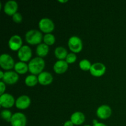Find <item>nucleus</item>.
<instances>
[{
    "mask_svg": "<svg viewBox=\"0 0 126 126\" xmlns=\"http://www.w3.org/2000/svg\"><path fill=\"white\" fill-rule=\"evenodd\" d=\"M45 66V62L42 57H37L33 58L28 63V70L33 75L40 74L43 72Z\"/></svg>",
    "mask_w": 126,
    "mask_h": 126,
    "instance_id": "1",
    "label": "nucleus"
},
{
    "mask_svg": "<svg viewBox=\"0 0 126 126\" xmlns=\"http://www.w3.org/2000/svg\"><path fill=\"white\" fill-rule=\"evenodd\" d=\"M26 41L29 44H38L41 42L43 39V34L41 32L37 30H30L28 31L25 34Z\"/></svg>",
    "mask_w": 126,
    "mask_h": 126,
    "instance_id": "2",
    "label": "nucleus"
},
{
    "mask_svg": "<svg viewBox=\"0 0 126 126\" xmlns=\"http://www.w3.org/2000/svg\"><path fill=\"white\" fill-rule=\"evenodd\" d=\"M68 45L69 48L73 53H77L82 49V42L81 38L76 36H73L68 39Z\"/></svg>",
    "mask_w": 126,
    "mask_h": 126,
    "instance_id": "3",
    "label": "nucleus"
},
{
    "mask_svg": "<svg viewBox=\"0 0 126 126\" xmlns=\"http://www.w3.org/2000/svg\"><path fill=\"white\" fill-rule=\"evenodd\" d=\"M39 28L42 32L46 33H50L55 28L53 21L49 18H43L39 22Z\"/></svg>",
    "mask_w": 126,
    "mask_h": 126,
    "instance_id": "4",
    "label": "nucleus"
},
{
    "mask_svg": "<svg viewBox=\"0 0 126 126\" xmlns=\"http://www.w3.org/2000/svg\"><path fill=\"white\" fill-rule=\"evenodd\" d=\"M0 65L4 70H11L15 66L14 60L9 54H2L0 56Z\"/></svg>",
    "mask_w": 126,
    "mask_h": 126,
    "instance_id": "5",
    "label": "nucleus"
},
{
    "mask_svg": "<svg viewBox=\"0 0 126 126\" xmlns=\"http://www.w3.org/2000/svg\"><path fill=\"white\" fill-rule=\"evenodd\" d=\"M12 126H26L27 118L23 113L17 112L12 114L11 121Z\"/></svg>",
    "mask_w": 126,
    "mask_h": 126,
    "instance_id": "6",
    "label": "nucleus"
},
{
    "mask_svg": "<svg viewBox=\"0 0 126 126\" xmlns=\"http://www.w3.org/2000/svg\"><path fill=\"white\" fill-rule=\"evenodd\" d=\"M32 51L28 46H22L18 50V57L22 62H27L31 59Z\"/></svg>",
    "mask_w": 126,
    "mask_h": 126,
    "instance_id": "7",
    "label": "nucleus"
},
{
    "mask_svg": "<svg viewBox=\"0 0 126 126\" xmlns=\"http://www.w3.org/2000/svg\"><path fill=\"white\" fill-rule=\"evenodd\" d=\"M16 103L13 96L10 94L5 93L0 96V105L4 108H11Z\"/></svg>",
    "mask_w": 126,
    "mask_h": 126,
    "instance_id": "8",
    "label": "nucleus"
},
{
    "mask_svg": "<svg viewBox=\"0 0 126 126\" xmlns=\"http://www.w3.org/2000/svg\"><path fill=\"white\" fill-rule=\"evenodd\" d=\"M89 71L91 75L98 77V76H101L104 75L106 71V66L102 63H95L92 64Z\"/></svg>",
    "mask_w": 126,
    "mask_h": 126,
    "instance_id": "9",
    "label": "nucleus"
},
{
    "mask_svg": "<svg viewBox=\"0 0 126 126\" xmlns=\"http://www.w3.org/2000/svg\"><path fill=\"white\" fill-rule=\"evenodd\" d=\"M19 76L16 71H7L4 73L2 81L8 84H14L18 81Z\"/></svg>",
    "mask_w": 126,
    "mask_h": 126,
    "instance_id": "10",
    "label": "nucleus"
},
{
    "mask_svg": "<svg viewBox=\"0 0 126 126\" xmlns=\"http://www.w3.org/2000/svg\"><path fill=\"white\" fill-rule=\"evenodd\" d=\"M112 110L110 107L107 105H103L98 107L97 110V116L100 119H105L110 117Z\"/></svg>",
    "mask_w": 126,
    "mask_h": 126,
    "instance_id": "11",
    "label": "nucleus"
},
{
    "mask_svg": "<svg viewBox=\"0 0 126 126\" xmlns=\"http://www.w3.org/2000/svg\"><path fill=\"white\" fill-rule=\"evenodd\" d=\"M9 47L12 50H18L22 46V39L20 36L15 34L11 36L8 42Z\"/></svg>",
    "mask_w": 126,
    "mask_h": 126,
    "instance_id": "12",
    "label": "nucleus"
},
{
    "mask_svg": "<svg viewBox=\"0 0 126 126\" xmlns=\"http://www.w3.org/2000/svg\"><path fill=\"white\" fill-rule=\"evenodd\" d=\"M31 99L28 95H23L18 97L16 100V106L18 109H26L30 106Z\"/></svg>",
    "mask_w": 126,
    "mask_h": 126,
    "instance_id": "13",
    "label": "nucleus"
},
{
    "mask_svg": "<svg viewBox=\"0 0 126 126\" xmlns=\"http://www.w3.org/2000/svg\"><path fill=\"white\" fill-rule=\"evenodd\" d=\"M18 9L17 2L14 0H9L7 1L4 6V11L9 16H13L17 12Z\"/></svg>",
    "mask_w": 126,
    "mask_h": 126,
    "instance_id": "14",
    "label": "nucleus"
},
{
    "mask_svg": "<svg viewBox=\"0 0 126 126\" xmlns=\"http://www.w3.org/2000/svg\"><path fill=\"white\" fill-rule=\"evenodd\" d=\"M38 82L41 85L46 86L49 85L52 82L53 76L49 72L47 71H43L39 74L38 76Z\"/></svg>",
    "mask_w": 126,
    "mask_h": 126,
    "instance_id": "15",
    "label": "nucleus"
},
{
    "mask_svg": "<svg viewBox=\"0 0 126 126\" xmlns=\"http://www.w3.org/2000/svg\"><path fill=\"white\" fill-rule=\"evenodd\" d=\"M68 63L64 60H59L54 65V70L58 74H62L67 70Z\"/></svg>",
    "mask_w": 126,
    "mask_h": 126,
    "instance_id": "16",
    "label": "nucleus"
},
{
    "mask_svg": "<svg viewBox=\"0 0 126 126\" xmlns=\"http://www.w3.org/2000/svg\"><path fill=\"white\" fill-rule=\"evenodd\" d=\"M71 121L75 125H81L85 121L84 114L81 111L75 112L71 114Z\"/></svg>",
    "mask_w": 126,
    "mask_h": 126,
    "instance_id": "17",
    "label": "nucleus"
},
{
    "mask_svg": "<svg viewBox=\"0 0 126 126\" xmlns=\"http://www.w3.org/2000/svg\"><path fill=\"white\" fill-rule=\"evenodd\" d=\"M49 50V46L45 43H40L36 47V54L39 57H43L47 55Z\"/></svg>",
    "mask_w": 126,
    "mask_h": 126,
    "instance_id": "18",
    "label": "nucleus"
},
{
    "mask_svg": "<svg viewBox=\"0 0 126 126\" xmlns=\"http://www.w3.org/2000/svg\"><path fill=\"white\" fill-rule=\"evenodd\" d=\"M15 71L18 74H24L27 72L28 70V65L24 62H18L15 64Z\"/></svg>",
    "mask_w": 126,
    "mask_h": 126,
    "instance_id": "19",
    "label": "nucleus"
},
{
    "mask_svg": "<svg viewBox=\"0 0 126 126\" xmlns=\"http://www.w3.org/2000/svg\"><path fill=\"white\" fill-rule=\"evenodd\" d=\"M54 54H55V57L59 60H63V59H66V56L68 54L67 50L63 47L62 46H59L55 48Z\"/></svg>",
    "mask_w": 126,
    "mask_h": 126,
    "instance_id": "20",
    "label": "nucleus"
},
{
    "mask_svg": "<svg viewBox=\"0 0 126 126\" xmlns=\"http://www.w3.org/2000/svg\"><path fill=\"white\" fill-rule=\"evenodd\" d=\"M38 78L34 75H28L26 77L25 79V82L26 85H27L28 86H30V87L35 86L38 83Z\"/></svg>",
    "mask_w": 126,
    "mask_h": 126,
    "instance_id": "21",
    "label": "nucleus"
},
{
    "mask_svg": "<svg viewBox=\"0 0 126 126\" xmlns=\"http://www.w3.org/2000/svg\"><path fill=\"white\" fill-rule=\"evenodd\" d=\"M43 40L45 44L47 45H52L55 41V38L54 34L51 33H46L43 37Z\"/></svg>",
    "mask_w": 126,
    "mask_h": 126,
    "instance_id": "22",
    "label": "nucleus"
},
{
    "mask_svg": "<svg viewBox=\"0 0 126 126\" xmlns=\"http://www.w3.org/2000/svg\"><path fill=\"white\" fill-rule=\"evenodd\" d=\"M79 65V67L81 68V70H84V71L90 70L91 66H92L91 63L87 59H82V60H81Z\"/></svg>",
    "mask_w": 126,
    "mask_h": 126,
    "instance_id": "23",
    "label": "nucleus"
},
{
    "mask_svg": "<svg viewBox=\"0 0 126 126\" xmlns=\"http://www.w3.org/2000/svg\"><path fill=\"white\" fill-rule=\"evenodd\" d=\"M1 116L4 120L7 122H11L12 114L11 111L9 110H3L1 111Z\"/></svg>",
    "mask_w": 126,
    "mask_h": 126,
    "instance_id": "24",
    "label": "nucleus"
},
{
    "mask_svg": "<svg viewBox=\"0 0 126 126\" xmlns=\"http://www.w3.org/2000/svg\"><path fill=\"white\" fill-rule=\"evenodd\" d=\"M76 59H77V57L75 53H70L66 56V62L68 63H72L76 61Z\"/></svg>",
    "mask_w": 126,
    "mask_h": 126,
    "instance_id": "25",
    "label": "nucleus"
},
{
    "mask_svg": "<svg viewBox=\"0 0 126 126\" xmlns=\"http://www.w3.org/2000/svg\"><path fill=\"white\" fill-rule=\"evenodd\" d=\"M12 19L16 23H20L22 21V16L19 12H16L12 16Z\"/></svg>",
    "mask_w": 126,
    "mask_h": 126,
    "instance_id": "26",
    "label": "nucleus"
},
{
    "mask_svg": "<svg viewBox=\"0 0 126 126\" xmlns=\"http://www.w3.org/2000/svg\"><path fill=\"white\" fill-rule=\"evenodd\" d=\"M0 87H1V95H2L6 90V85L2 81H0Z\"/></svg>",
    "mask_w": 126,
    "mask_h": 126,
    "instance_id": "27",
    "label": "nucleus"
},
{
    "mask_svg": "<svg viewBox=\"0 0 126 126\" xmlns=\"http://www.w3.org/2000/svg\"><path fill=\"white\" fill-rule=\"evenodd\" d=\"M73 125L74 124L72 123L71 120L67 121H66L64 123V126H73Z\"/></svg>",
    "mask_w": 126,
    "mask_h": 126,
    "instance_id": "28",
    "label": "nucleus"
},
{
    "mask_svg": "<svg viewBox=\"0 0 126 126\" xmlns=\"http://www.w3.org/2000/svg\"><path fill=\"white\" fill-rule=\"evenodd\" d=\"M93 126H107L106 124H103V123H97V124H94Z\"/></svg>",
    "mask_w": 126,
    "mask_h": 126,
    "instance_id": "29",
    "label": "nucleus"
},
{
    "mask_svg": "<svg viewBox=\"0 0 126 126\" xmlns=\"http://www.w3.org/2000/svg\"><path fill=\"white\" fill-rule=\"evenodd\" d=\"M4 75V73H3V71H0V78L1 79L3 78Z\"/></svg>",
    "mask_w": 126,
    "mask_h": 126,
    "instance_id": "30",
    "label": "nucleus"
},
{
    "mask_svg": "<svg viewBox=\"0 0 126 126\" xmlns=\"http://www.w3.org/2000/svg\"><path fill=\"white\" fill-rule=\"evenodd\" d=\"M59 1H60V2H67V0H65V1H60V0H59Z\"/></svg>",
    "mask_w": 126,
    "mask_h": 126,
    "instance_id": "31",
    "label": "nucleus"
},
{
    "mask_svg": "<svg viewBox=\"0 0 126 126\" xmlns=\"http://www.w3.org/2000/svg\"><path fill=\"white\" fill-rule=\"evenodd\" d=\"M89 126V125H85V126Z\"/></svg>",
    "mask_w": 126,
    "mask_h": 126,
    "instance_id": "32",
    "label": "nucleus"
}]
</instances>
